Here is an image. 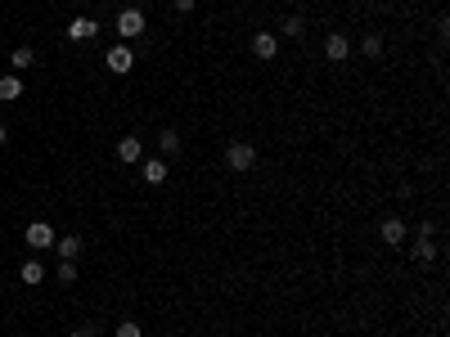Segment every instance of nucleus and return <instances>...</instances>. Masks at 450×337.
Wrapping results in <instances>:
<instances>
[{"mask_svg":"<svg viewBox=\"0 0 450 337\" xmlns=\"http://www.w3.org/2000/svg\"><path fill=\"white\" fill-rule=\"evenodd\" d=\"M225 167L230 171H252L257 167V149L248 140H230L225 144Z\"/></svg>","mask_w":450,"mask_h":337,"instance_id":"f257e3e1","label":"nucleus"},{"mask_svg":"<svg viewBox=\"0 0 450 337\" xmlns=\"http://www.w3.org/2000/svg\"><path fill=\"white\" fill-rule=\"evenodd\" d=\"M104 67H109L113 76H127L131 67H136V50H131L127 41H118V45H113L109 54H104Z\"/></svg>","mask_w":450,"mask_h":337,"instance_id":"f03ea898","label":"nucleus"},{"mask_svg":"<svg viewBox=\"0 0 450 337\" xmlns=\"http://www.w3.org/2000/svg\"><path fill=\"white\" fill-rule=\"evenodd\" d=\"M140 32H145V14H140V9H122V14H118V36L131 45Z\"/></svg>","mask_w":450,"mask_h":337,"instance_id":"7ed1b4c3","label":"nucleus"},{"mask_svg":"<svg viewBox=\"0 0 450 337\" xmlns=\"http://www.w3.org/2000/svg\"><path fill=\"white\" fill-rule=\"evenodd\" d=\"M324 59H329V63H347L351 59V41L342 32H329V36H324Z\"/></svg>","mask_w":450,"mask_h":337,"instance_id":"20e7f679","label":"nucleus"},{"mask_svg":"<svg viewBox=\"0 0 450 337\" xmlns=\"http://www.w3.org/2000/svg\"><path fill=\"white\" fill-rule=\"evenodd\" d=\"M252 54H257L262 63L280 59V36H275V32H257V36H252Z\"/></svg>","mask_w":450,"mask_h":337,"instance_id":"39448f33","label":"nucleus"},{"mask_svg":"<svg viewBox=\"0 0 450 337\" xmlns=\"http://www.w3.org/2000/svg\"><path fill=\"white\" fill-rule=\"evenodd\" d=\"M95 36H99V23L90 14H77L68 23V41H95Z\"/></svg>","mask_w":450,"mask_h":337,"instance_id":"423d86ee","label":"nucleus"},{"mask_svg":"<svg viewBox=\"0 0 450 337\" xmlns=\"http://www.w3.org/2000/svg\"><path fill=\"white\" fill-rule=\"evenodd\" d=\"M54 229L45 225V220H32V225H27V247H36V252H41V247H54Z\"/></svg>","mask_w":450,"mask_h":337,"instance_id":"0eeeda50","label":"nucleus"},{"mask_svg":"<svg viewBox=\"0 0 450 337\" xmlns=\"http://www.w3.org/2000/svg\"><path fill=\"white\" fill-rule=\"evenodd\" d=\"M378 238H383L387 247H401V243H405V220H401V216H387V220L378 225Z\"/></svg>","mask_w":450,"mask_h":337,"instance_id":"6e6552de","label":"nucleus"},{"mask_svg":"<svg viewBox=\"0 0 450 337\" xmlns=\"http://www.w3.org/2000/svg\"><path fill=\"white\" fill-rule=\"evenodd\" d=\"M140 176H145V185H162L167 180V158H140Z\"/></svg>","mask_w":450,"mask_h":337,"instance_id":"1a4fd4ad","label":"nucleus"},{"mask_svg":"<svg viewBox=\"0 0 450 337\" xmlns=\"http://www.w3.org/2000/svg\"><path fill=\"white\" fill-rule=\"evenodd\" d=\"M118 158H122V162H140V158H145V144H140V135H122V140H118Z\"/></svg>","mask_w":450,"mask_h":337,"instance_id":"9d476101","label":"nucleus"},{"mask_svg":"<svg viewBox=\"0 0 450 337\" xmlns=\"http://www.w3.org/2000/svg\"><path fill=\"white\" fill-rule=\"evenodd\" d=\"M410 256H415L419 265H433V261H437V243H433V238H424V234H419L415 243H410Z\"/></svg>","mask_w":450,"mask_h":337,"instance_id":"9b49d317","label":"nucleus"},{"mask_svg":"<svg viewBox=\"0 0 450 337\" xmlns=\"http://www.w3.org/2000/svg\"><path fill=\"white\" fill-rule=\"evenodd\" d=\"M54 247H59V261H77V256H81V238L77 234H63V238H54Z\"/></svg>","mask_w":450,"mask_h":337,"instance_id":"f8f14e48","label":"nucleus"},{"mask_svg":"<svg viewBox=\"0 0 450 337\" xmlns=\"http://www.w3.org/2000/svg\"><path fill=\"white\" fill-rule=\"evenodd\" d=\"M0 99H5V104L23 99V81H18V72H5V76H0Z\"/></svg>","mask_w":450,"mask_h":337,"instance_id":"ddd939ff","label":"nucleus"},{"mask_svg":"<svg viewBox=\"0 0 450 337\" xmlns=\"http://www.w3.org/2000/svg\"><path fill=\"white\" fill-rule=\"evenodd\" d=\"M32 63H36V50H32V45H18V50L9 54V67H14V72H27Z\"/></svg>","mask_w":450,"mask_h":337,"instance_id":"4468645a","label":"nucleus"},{"mask_svg":"<svg viewBox=\"0 0 450 337\" xmlns=\"http://www.w3.org/2000/svg\"><path fill=\"white\" fill-rule=\"evenodd\" d=\"M180 153V135L176 131H162L158 135V158H176Z\"/></svg>","mask_w":450,"mask_h":337,"instance_id":"2eb2a0df","label":"nucleus"},{"mask_svg":"<svg viewBox=\"0 0 450 337\" xmlns=\"http://www.w3.org/2000/svg\"><path fill=\"white\" fill-rule=\"evenodd\" d=\"M18 279H23L27 288H36V283L45 279V265H41V261H23V270H18Z\"/></svg>","mask_w":450,"mask_h":337,"instance_id":"dca6fc26","label":"nucleus"},{"mask_svg":"<svg viewBox=\"0 0 450 337\" xmlns=\"http://www.w3.org/2000/svg\"><path fill=\"white\" fill-rule=\"evenodd\" d=\"M360 54H365V59H383V36L369 32L365 41H360Z\"/></svg>","mask_w":450,"mask_h":337,"instance_id":"f3484780","label":"nucleus"},{"mask_svg":"<svg viewBox=\"0 0 450 337\" xmlns=\"http://www.w3.org/2000/svg\"><path fill=\"white\" fill-rule=\"evenodd\" d=\"M280 32H284V36H302V32H306L302 14H289V18H284V27H280Z\"/></svg>","mask_w":450,"mask_h":337,"instance_id":"a211bd4d","label":"nucleus"},{"mask_svg":"<svg viewBox=\"0 0 450 337\" xmlns=\"http://www.w3.org/2000/svg\"><path fill=\"white\" fill-rule=\"evenodd\" d=\"M118 337H145V329H140L136 320H122L118 324Z\"/></svg>","mask_w":450,"mask_h":337,"instance_id":"6ab92c4d","label":"nucleus"},{"mask_svg":"<svg viewBox=\"0 0 450 337\" xmlns=\"http://www.w3.org/2000/svg\"><path fill=\"white\" fill-rule=\"evenodd\" d=\"M59 283H63V288L77 283V265H72V261H59Z\"/></svg>","mask_w":450,"mask_h":337,"instance_id":"aec40b11","label":"nucleus"},{"mask_svg":"<svg viewBox=\"0 0 450 337\" xmlns=\"http://www.w3.org/2000/svg\"><path fill=\"white\" fill-rule=\"evenodd\" d=\"M68 337H99V329H95V324H81V329H72Z\"/></svg>","mask_w":450,"mask_h":337,"instance_id":"412c9836","label":"nucleus"},{"mask_svg":"<svg viewBox=\"0 0 450 337\" xmlns=\"http://www.w3.org/2000/svg\"><path fill=\"white\" fill-rule=\"evenodd\" d=\"M171 5H176V14H189V9H194V0H171Z\"/></svg>","mask_w":450,"mask_h":337,"instance_id":"4be33fe9","label":"nucleus"},{"mask_svg":"<svg viewBox=\"0 0 450 337\" xmlns=\"http://www.w3.org/2000/svg\"><path fill=\"white\" fill-rule=\"evenodd\" d=\"M9 140V126H5V122H0V144H5Z\"/></svg>","mask_w":450,"mask_h":337,"instance_id":"5701e85b","label":"nucleus"},{"mask_svg":"<svg viewBox=\"0 0 450 337\" xmlns=\"http://www.w3.org/2000/svg\"><path fill=\"white\" fill-rule=\"evenodd\" d=\"M68 5H81V0H68Z\"/></svg>","mask_w":450,"mask_h":337,"instance_id":"b1692460","label":"nucleus"}]
</instances>
